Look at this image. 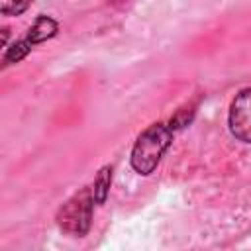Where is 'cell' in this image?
I'll use <instances>...</instances> for the list:
<instances>
[{
  "label": "cell",
  "mask_w": 251,
  "mask_h": 251,
  "mask_svg": "<svg viewBox=\"0 0 251 251\" xmlns=\"http://www.w3.org/2000/svg\"><path fill=\"white\" fill-rule=\"evenodd\" d=\"M173 133L171 127L165 124H153L149 126L135 141L131 149V167L139 175H151L155 167L159 165L163 153L171 145Z\"/></svg>",
  "instance_id": "cell-1"
},
{
  "label": "cell",
  "mask_w": 251,
  "mask_h": 251,
  "mask_svg": "<svg viewBox=\"0 0 251 251\" xmlns=\"http://www.w3.org/2000/svg\"><path fill=\"white\" fill-rule=\"evenodd\" d=\"M96 204L92 188L86 186L80 192H76L75 196H71L57 212V224L59 227L69 233V235H76L82 237L88 227H90V218H92V206Z\"/></svg>",
  "instance_id": "cell-2"
},
{
  "label": "cell",
  "mask_w": 251,
  "mask_h": 251,
  "mask_svg": "<svg viewBox=\"0 0 251 251\" xmlns=\"http://www.w3.org/2000/svg\"><path fill=\"white\" fill-rule=\"evenodd\" d=\"M229 131L243 143H251V86L241 90L229 108Z\"/></svg>",
  "instance_id": "cell-3"
},
{
  "label": "cell",
  "mask_w": 251,
  "mask_h": 251,
  "mask_svg": "<svg viewBox=\"0 0 251 251\" xmlns=\"http://www.w3.org/2000/svg\"><path fill=\"white\" fill-rule=\"evenodd\" d=\"M55 33H57V22H55L53 18H49V16H39V18L33 22V25L27 29L25 39H27L31 45H35V43H41V41L53 37Z\"/></svg>",
  "instance_id": "cell-4"
},
{
  "label": "cell",
  "mask_w": 251,
  "mask_h": 251,
  "mask_svg": "<svg viewBox=\"0 0 251 251\" xmlns=\"http://www.w3.org/2000/svg\"><path fill=\"white\" fill-rule=\"evenodd\" d=\"M110 180H112V169L110 167H104L96 180H94V186H92V194H94V200L96 204H102L108 196V188H110Z\"/></svg>",
  "instance_id": "cell-5"
},
{
  "label": "cell",
  "mask_w": 251,
  "mask_h": 251,
  "mask_svg": "<svg viewBox=\"0 0 251 251\" xmlns=\"http://www.w3.org/2000/svg\"><path fill=\"white\" fill-rule=\"evenodd\" d=\"M29 2L31 0H0V10L6 16H18L29 6Z\"/></svg>",
  "instance_id": "cell-6"
}]
</instances>
